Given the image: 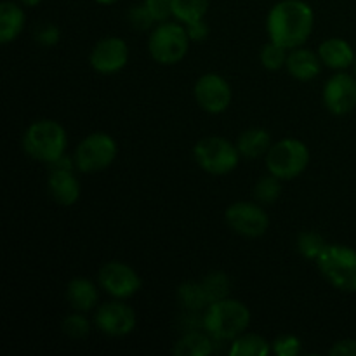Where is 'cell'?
I'll list each match as a JSON object with an SVG mask.
<instances>
[{
	"label": "cell",
	"instance_id": "obj_1",
	"mask_svg": "<svg viewBox=\"0 0 356 356\" xmlns=\"http://www.w3.org/2000/svg\"><path fill=\"white\" fill-rule=\"evenodd\" d=\"M315 24V13L305 0H282L275 3L266 17L268 37L282 47H302Z\"/></svg>",
	"mask_w": 356,
	"mask_h": 356
},
{
	"label": "cell",
	"instance_id": "obj_2",
	"mask_svg": "<svg viewBox=\"0 0 356 356\" xmlns=\"http://www.w3.org/2000/svg\"><path fill=\"white\" fill-rule=\"evenodd\" d=\"M250 323V309L236 299L211 302L204 312V330L214 341H229L243 334Z\"/></svg>",
	"mask_w": 356,
	"mask_h": 356
},
{
	"label": "cell",
	"instance_id": "obj_3",
	"mask_svg": "<svg viewBox=\"0 0 356 356\" xmlns=\"http://www.w3.org/2000/svg\"><path fill=\"white\" fill-rule=\"evenodd\" d=\"M68 146V136L59 122L42 118L33 122L23 134V149L30 159L51 165L61 159Z\"/></svg>",
	"mask_w": 356,
	"mask_h": 356
},
{
	"label": "cell",
	"instance_id": "obj_4",
	"mask_svg": "<svg viewBox=\"0 0 356 356\" xmlns=\"http://www.w3.org/2000/svg\"><path fill=\"white\" fill-rule=\"evenodd\" d=\"M320 273L341 292H356V250L339 243H327L316 257Z\"/></svg>",
	"mask_w": 356,
	"mask_h": 356
},
{
	"label": "cell",
	"instance_id": "obj_5",
	"mask_svg": "<svg viewBox=\"0 0 356 356\" xmlns=\"http://www.w3.org/2000/svg\"><path fill=\"white\" fill-rule=\"evenodd\" d=\"M190 35L186 26L179 23H159L148 38L149 56L159 65L172 66L183 61L190 49Z\"/></svg>",
	"mask_w": 356,
	"mask_h": 356
},
{
	"label": "cell",
	"instance_id": "obj_6",
	"mask_svg": "<svg viewBox=\"0 0 356 356\" xmlns=\"http://www.w3.org/2000/svg\"><path fill=\"white\" fill-rule=\"evenodd\" d=\"M309 163V149L302 141L285 138L271 145L266 153V169L282 181H291L301 176Z\"/></svg>",
	"mask_w": 356,
	"mask_h": 356
},
{
	"label": "cell",
	"instance_id": "obj_7",
	"mask_svg": "<svg viewBox=\"0 0 356 356\" xmlns=\"http://www.w3.org/2000/svg\"><path fill=\"white\" fill-rule=\"evenodd\" d=\"M193 155L200 169L212 176H226L238 167L240 152L236 145L219 136H209L195 145Z\"/></svg>",
	"mask_w": 356,
	"mask_h": 356
},
{
	"label": "cell",
	"instance_id": "obj_8",
	"mask_svg": "<svg viewBox=\"0 0 356 356\" xmlns=\"http://www.w3.org/2000/svg\"><path fill=\"white\" fill-rule=\"evenodd\" d=\"M117 141L106 132H92L79 143L75 149V167L79 172L92 174L110 167L117 159Z\"/></svg>",
	"mask_w": 356,
	"mask_h": 356
},
{
	"label": "cell",
	"instance_id": "obj_9",
	"mask_svg": "<svg viewBox=\"0 0 356 356\" xmlns=\"http://www.w3.org/2000/svg\"><path fill=\"white\" fill-rule=\"evenodd\" d=\"M229 228L245 238L263 236L270 228V218L259 204L250 202H235L225 212Z\"/></svg>",
	"mask_w": 356,
	"mask_h": 356
},
{
	"label": "cell",
	"instance_id": "obj_10",
	"mask_svg": "<svg viewBox=\"0 0 356 356\" xmlns=\"http://www.w3.org/2000/svg\"><path fill=\"white\" fill-rule=\"evenodd\" d=\"M97 282L106 294L113 299H129L138 294L143 287V280L136 270L120 261H110L103 264L97 273Z\"/></svg>",
	"mask_w": 356,
	"mask_h": 356
},
{
	"label": "cell",
	"instance_id": "obj_11",
	"mask_svg": "<svg viewBox=\"0 0 356 356\" xmlns=\"http://www.w3.org/2000/svg\"><path fill=\"white\" fill-rule=\"evenodd\" d=\"M195 101L204 111L219 115L228 110L232 103V87L228 80L219 73H205L195 82Z\"/></svg>",
	"mask_w": 356,
	"mask_h": 356
},
{
	"label": "cell",
	"instance_id": "obj_12",
	"mask_svg": "<svg viewBox=\"0 0 356 356\" xmlns=\"http://www.w3.org/2000/svg\"><path fill=\"white\" fill-rule=\"evenodd\" d=\"M94 323L106 336L124 337L136 329L138 318H136V312L131 306L122 302V299H117V301L103 302L96 309Z\"/></svg>",
	"mask_w": 356,
	"mask_h": 356
},
{
	"label": "cell",
	"instance_id": "obj_13",
	"mask_svg": "<svg viewBox=\"0 0 356 356\" xmlns=\"http://www.w3.org/2000/svg\"><path fill=\"white\" fill-rule=\"evenodd\" d=\"M129 61V45L120 37H104L92 47L89 63L94 72L113 75L122 72Z\"/></svg>",
	"mask_w": 356,
	"mask_h": 356
},
{
	"label": "cell",
	"instance_id": "obj_14",
	"mask_svg": "<svg viewBox=\"0 0 356 356\" xmlns=\"http://www.w3.org/2000/svg\"><path fill=\"white\" fill-rule=\"evenodd\" d=\"M323 103L332 115L343 117L356 106V79L350 73H337L323 86Z\"/></svg>",
	"mask_w": 356,
	"mask_h": 356
},
{
	"label": "cell",
	"instance_id": "obj_15",
	"mask_svg": "<svg viewBox=\"0 0 356 356\" xmlns=\"http://www.w3.org/2000/svg\"><path fill=\"white\" fill-rule=\"evenodd\" d=\"M49 193H51L52 200L56 204L63 205V207H72L79 202L82 188H80V181L73 176L72 170L65 169H52L51 176L47 181Z\"/></svg>",
	"mask_w": 356,
	"mask_h": 356
},
{
	"label": "cell",
	"instance_id": "obj_16",
	"mask_svg": "<svg viewBox=\"0 0 356 356\" xmlns=\"http://www.w3.org/2000/svg\"><path fill=\"white\" fill-rule=\"evenodd\" d=\"M322 59L316 52L305 47H296L289 52L285 70L299 82H312L322 73Z\"/></svg>",
	"mask_w": 356,
	"mask_h": 356
},
{
	"label": "cell",
	"instance_id": "obj_17",
	"mask_svg": "<svg viewBox=\"0 0 356 356\" xmlns=\"http://www.w3.org/2000/svg\"><path fill=\"white\" fill-rule=\"evenodd\" d=\"M318 56L327 68L339 70V72L348 70L356 61L353 47L343 38H327V40H323L318 47Z\"/></svg>",
	"mask_w": 356,
	"mask_h": 356
},
{
	"label": "cell",
	"instance_id": "obj_18",
	"mask_svg": "<svg viewBox=\"0 0 356 356\" xmlns=\"http://www.w3.org/2000/svg\"><path fill=\"white\" fill-rule=\"evenodd\" d=\"M66 299L75 312H92L99 301V292L89 278H73L66 285Z\"/></svg>",
	"mask_w": 356,
	"mask_h": 356
},
{
	"label": "cell",
	"instance_id": "obj_19",
	"mask_svg": "<svg viewBox=\"0 0 356 356\" xmlns=\"http://www.w3.org/2000/svg\"><path fill=\"white\" fill-rule=\"evenodd\" d=\"M24 10L16 2L6 0L0 6V44H10L24 30Z\"/></svg>",
	"mask_w": 356,
	"mask_h": 356
},
{
	"label": "cell",
	"instance_id": "obj_20",
	"mask_svg": "<svg viewBox=\"0 0 356 356\" xmlns=\"http://www.w3.org/2000/svg\"><path fill=\"white\" fill-rule=\"evenodd\" d=\"M236 148L240 155L245 159H259L266 156V153L271 148V136L264 129H247L236 139Z\"/></svg>",
	"mask_w": 356,
	"mask_h": 356
},
{
	"label": "cell",
	"instance_id": "obj_21",
	"mask_svg": "<svg viewBox=\"0 0 356 356\" xmlns=\"http://www.w3.org/2000/svg\"><path fill=\"white\" fill-rule=\"evenodd\" d=\"M172 353L176 356H205L214 353V339L209 334L198 330L186 332L174 344Z\"/></svg>",
	"mask_w": 356,
	"mask_h": 356
},
{
	"label": "cell",
	"instance_id": "obj_22",
	"mask_svg": "<svg viewBox=\"0 0 356 356\" xmlns=\"http://www.w3.org/2000/svg\"><path fill=\"white\" fill-rule=\"evenodd\" d=\"M229 356H268L271 353V344L257 334H240L232 341Z\"/></svg>",
	"mask_w": 356,
	"mask_h": 356
},
{
	"label": "cell",
	"instance_id": "obj_23",
	"mask_svg": "<svg viewBox=\"0 0 356 356\" xmlns=\"http://www.w3.org/2000/svg\"><path fill=\"white\" fill-rule=\"evenodd\" d=\"M177 299L188 312H202L211 305L202 282H184L177 287Z\"/></svg>",
	"mask_w": 356,
	"mask_h": 356
},
{
	"label": "cell",
	"instance_id": "obj_24",
	"mask_svg": "<svg viewBox=\"0 0 356 356\" xmlns=\"http://www.w3.org/2000/svg\"><path fill=\"white\" fill-rule=\"evenodd\" d=\"M209 0H172V16L179 23L190 24L207 16Z\"/></svg>",
	"mask_w": 356,
	"mask_h": 356
},
{
	"label": "cell",
	"instance_id": "obj_25",
	"mask_svg": "<svg viewBox=\"0 0 356 356\" xmlns=\"http://www.w3.org/2000/svg\"><path fill=\"white\" fill-rule=\"evenodd\" d=\"M202 285H204L211 302L229 298V292H232V282H229L228 275L222 273V271H212V273H209L202 280Z\"/></svg>",
	"mask_w": 356,
	"mask_h": 356
},
{
	"label": "cell",
	"instance_id": "obj_26",
	"mask_svg": "<svg viewBox=\"0 0 356 356\" xmlns=\"http://www.w3.org/2000/svg\"><path fill=\"white\" fill-rule=\"evenodd\" d=\"M254 195H256V200L259 202V204H273V202H277L278 197L282 195V179L275 177L273 174L263 176L257 181L256 188H254Z\"/></svg>",
	"mask_w": 356,
	"mask_h": 356
},
{
	"label": "cell",
	"instance_id": "obj_27",
	"mask_svg": "<svg viewBox=\"0 0 356 356\" xmlns=\"http://www.w3.org/2000/svg\"><path fill=\"white\" fill-rule=\"evenodd\" d=\"M289 49L282 47V45L275 44V42L270 40V44L264 45L259 52L261 65L264 66L270 72H278V70L285 68V63H287Z\"/></svg>",
	"mask_w": 356,
	"mask_h": 356
},
{
	"label": "cell",
	"instance_id": "obj_28",
	"mask_svg": "<svg viewBox=\"0 0 356 356\" xmlns=\"http://www.w3.org/2000/svg\"><path fill=\"white\" fill-rule=\"evenodd\" d=\"M327 247L325 238L320 233L315 232H302L298 236V250L306 259L316 261V257L322 254V250Z\"/></svg>",
	"mask_w": 356,
	"mask_h": 356
},
{
	"label": "cell",
	"instance_id": "obj_29",
	"mask_svg": "<svg viewBox=\"0 0 356 356\" xmlns=\"http://www.w3.org/2000/svg\"><path fill=\"white\" fill-rule=\"evenodd\" d=\"M61 330L66 337H70V339H86L90 334V322L82 315V312H76L63 320Z\"/></svg>",
	"mask_w": 356,
	"mask_h": 356
},
{
	"label": "cell",
	"instance_id": "obj_30",
	"mask_svg": "<svg viewBox=\"0 0 356 356\" xmlns=\"http://www.w3.org/2000/svg\"><path fill=\"white\" fill-rule=\"evenodd\" d=\"M127 19L131 23V26L138 31L149 30L153 26V23H155V19H153V16L149 14L148 7L145 3H141V6H132L127 13Z\"/></svg>",
	"mask_w": 356,
	"mask_h": 356
},
{
	"label": "cell",
	"instance_id": "obj_31",
	"mask_svg": "<svg viewBox=\"0 0 356 356\" xmlns=\"http://www.w3.org/2000/svg\"><path fill=\"white\" fill-rule=\"evenodd\" d=\"M301 341L296 336H280L271 343V353L278 356H296L301 353Z\"/></svg>",
	"mask_w": 356,
	"mask_h": 356
},
{
	"label": "cell",
	"instance_id": "obj_32",
	"mask_svg": "<svg viewBox=\"0 0 356 356\" xmlns=\"http://www.w3.org/2000/svg\"><path fill=\"white\" fill-rule=\"evenodd\" d=\"M33 37L40 45L52 47V45H56L59 40H61V31H59V28L56 26V24L44 23L35 30Z\"/></svg>",
	"mask_w": 356,
	"mask_h": 356
},
{
	"label": "cell",
	"instance_id": "obj_33",
	"mask_svg": "<svg viewBox=\"0 0 356 356\" xmlns=\"http://www.w3.org/2000/svg\"><path fill=\"white\" fill-rule=\"evenodd\" d=\"M143 3L148 7L155 23H165L172 16V0H145Z\"/></svg>",
	"mask_w": 356,
	"mask_h": 356
},
{
	"label": "cell",
	"instance_id": "obj_34",
	"mask_svg": "<svg viewBox=\"0 0 356 356\" xmlns=\"http://www.w3.org/2000/svg\"><path fill=\"white\" fill-rule=\"evenodd\" d=\"M184 26H186V31L188 35H190L191 40L195 42L205 40V38L209 37V31H211V28H209V24L205 23V19L195 21V23L184 24Z\"/></svg>",
	"mask_w": 356,
	"mask_h": 356
},
{
	"label": "cell",
	"instance_id": "obj_35",
	"mask_svg": "<svg viewBox=\"0 0 356 356\" xmlns=\"http://www.w3.org/2000/svg\"><path fill=\"white\" fill-rule=\"evenodd\" d=\"M332 356H356V339L337 341L329 350Z\"/></svg>",
	"mask_w": 356,
	"mask_h": 356
},
{
	"label": "cell",
	"instance_id": "obj_36",
	"mask_svg": "<svg viewBox=\"0 0 356 356\" xmlns=\"http://www.w3.org/2000/svg\"><path fill=\"white\" fill-rule=\"evenodd\" d=\"M24 7H37L42 0H19Z\"/></svg>",
	"mask_w": 356,
	"mask_h": 356
},
{
	"label": "cell",
	"instance_id": "obj_37",
	"mask_svg": "<svg viewBox=\"0 0 356 356\" xmlns=\"http://www.w3.org/2000/svg\"><path fill=\"white\" fill-rule=\"evenodd\" d=\"M94 2L101 3V6H111V3L118 2V0H94Z\"/></svg>",
	"mask_w": 356,
	"mask_h": 356
},
{
	"label": "cell",
	"instance_id": "obj_38",
	"mask_svg": "<svg viewBox=\"0 0 356 356\" xmlns=\"http://www.w3.org/2000/svg\"><path fill=\"white\" fill-rule=\"evenodd\" d=\"M355 75H356V61H355Z\"/></svg>",
	"mask_w": 356,
	"mask_h": 356
}]
</instances>
